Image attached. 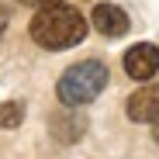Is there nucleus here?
Wrapping results in <instances>:
<instances>
[{
  "mask_svg": "<svg viewBox=\"0 0 159 159\" xmlns=\"http://www.w3.org/2000/svg\"><path fill=\"white\" fill-rule=\"evenodd\" d=\"M28 31L42 48H73L87 38V21L69 4H52V7H38Z\"/></svg>",
  "mask_w": 159,
  "mask_h": 159,
  "instance_id": "1",
  "label": "nucleus"
},
{
  "mask_svg": "<svg viewBox=\"0 0 159 159\" xmlns=\"http://www.w3.org/2000/svg\"><path fill=\"white\" fill-rule=\"evenodd\" d=\"M104 87H107V66L100 59H87V62L69 66L59 76L56 93H59V100L66 107H83V104H90L93 97L104 93Z\"/></svg>",
  "mask_w": 159,
  "mask_h": 159,
  "instance_id": "2",
  "label": "nucleus"
},
{
  "mask_svg": "<svg viewBox=\"0 0 159 159\" xmlns=\"http://www.w3.org/2000/svg\"><path fill=\"white\" fill-rule=\"evenodd\" d=\"M125 73L131 76V80H152L156 73H159V45H149V42H139V45H131L128 52H125Z\"/></svg>",
  "mask_w": 159,
  "mask_h": 159,
  "instance_id": "3",
  "label": "nucleus"
},
{
  "mask_svg": "<svg viewBox=\"0 0 159 159\" xmlns=\"http://www.w3.org/2000/svg\"><path fill=\"white\" fill-rule=\"evenodd\" d=\"M125 114H128V121L152 125V121H156V114H159V83H145V87H139L135 93L128 97Z\"/></svg>",
  "mask_w": 159,
  "mask_h": 159,
  "instance_id": "4",
  "label": "nucleus"
},
{
  "mask_svg": "<svg viewBox=\"0 0 159 159\" xmlns=\"http://www.w3.org/2000/svg\"><path fill=\"white\" fill-rule=\"evenodd\" d=\"M90 21H93V28H97L104 38H121V35L128 31V14H125L118 4H97L93 14H90Z\"/></svg>",
  "mask_w": 159,
  "mask_h": 159,
  "instance_id": "5",
  "label": "nucleus"
},
{
  "mask_svg": "<svg viewBox=\"0 0 159 159\" xmlns=\"http://www.w3.org/2000/svg\"><path fill=\"white\" fill-rule=\"evenodd\" d=\"M87 131V118L76 114V111H62L52 118V135H56L59 142H80Z\"/></svg>",
  "mask_w": 159,
  "mask_h": 159,
  "instance_id": "6",
  "label": "nucleus"
},
{
  "mask_svg": "<svg viewBox=\"0 0 159 159\" xmlns=\"http://www.w3.org/2000/svg\"><path fill=\"white\" fill-rule=\"evenodd\" d=\"M21 121H24V104H17V100L0 104V128H17Z\"/></svg>",
  "mask_w": 159,
  "mask_h": 159,
  "instance_id": "7",
  "label": "nucleus"
},
{
  "mask_svg": "<svg viewBox=\"0 0 159 159\" xmlns=\"http://www.w3.org/2000/svg\"><path fill=\"white\" fill-rule=\"evenodd\" d=\"M7 17H11V11H7V4L0 0V38H4V28H7Z\"/></svg>",
  "mask_w": 159,
  "mask_h": 159,
  "instance_id": "8",
  "label": "nucleus"
},
{
  "mask_svg": "<svg viewBox=\"0 0 159 159\" xmlns=\"http://www.w3.org/2000/svg\"><path fill=\"white\" fill-rule=\"evenodd\" d=\"M21 4H28V7H52V4H62V0H21Z\"/></svg>",
  "mask_w": 159,
  "mask_h": 159,
  "instance_id": "9",
  "label": "nucleus"
},
{
  "mask_svg": "<svg viewBox=\"0 0 159 159\" xmlns=\"http://www.w3.org/2000/svg\"><path fill=\"white\" fill-rule=\"evenodd\" d=\"M152 139L159 142V114H156V121H152Z\"/></svg>",
  "mask_w": 159,
  "mask_h": 159,
  "instance_id": "10",
  "label": "nucleus"
}]
</instances>
